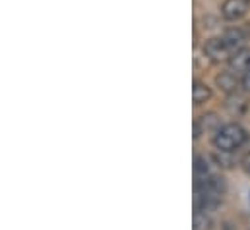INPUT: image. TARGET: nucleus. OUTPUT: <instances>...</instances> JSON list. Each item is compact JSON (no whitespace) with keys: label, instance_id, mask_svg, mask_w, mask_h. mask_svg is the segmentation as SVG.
<instances>
[{"label":"nucleus","instance_id":"6e6552de","mask_svg":"<svg viewBox=\"0 0 250 230\" xmlns=\"http://www.w3.org/2000/svg\"><path fill=\"white\" fill-rule=\"evenodd\" d=\"M223 39H225V43H227V47L231 49L233 55H235L237 51L245 49V47H243V45H245V35H243V31H239V29H229V31H225V33H223Z\"/></svg>","mask_w":250,"mask_h":230},{"label":"nucleus","instance_id":"423d86ee","mask_svg":"<svg viewBox=\"0 0 250 230\" xmlns=\"http://www.w3.org/2000/svg\"><path fill=\"white\" fill-rule=\"evenodd\" d=\"M215 81H217V85L225 91V93H237V87H239V79H237V76H235V72L231 70V72H221L217 77H215Z\"/></svg>","mask_w":250,"mask_h":230},{"label":"nucleus","instance_id":"f8f14e48","mask_svg":"<svg viewBox=\"0 0 250 230\" xmlns=\"http://www.w3.org/2000/svg\"><path fill=\"white\" fill-rule=\"evenodd\" d=\"M241 167H243V171L250 176V151L243 157V161H241Z\"/></svg>","mask_w":250,"mask_h":230},{"label":"nucleus","instance_id":"20e7f679","mask_svg":"<svg viewBox=\"0 0 250 230\" xmlns=\"http://www.w3.org/2000/svg\"><path fill=\"white\" fill-rule=\"evenodd\" d=\"M221 128V122H219V118L215 113H208V115H202L196 122H194V137L198 139L202 134H206V132H217Z\"/></svg>","mask_w":250,"mask_h":230},{"label":"nucleus","instance_id":"0eeeda50","mask_svg":"<svg viewBox=\"0 0 250 230\" xmlns=\"http://www.w3.org/2000/svg\"><path fill=\"white\" fill-rule=\"evenodd\" d=\"M227 111L231 113L233 116H241L247 113V109H249V101H247V97H241V95H237V93H231V97L227 99Z\"/></svg>","mask_w":250,"mask_h":230},{"label":"nucleus","instance_id":"4468645a","mask_svg":"<svg viewBox=\"0 0 250 230\" xmlns=\"http://www.w3.org/2000/svg\"><path fill=\"white\" fill-rule=\"evenodd\" d=\"M249 201H250V193H249Z\"/></svg>","mask_w":250,"mask_h":230},{"label":"nucleus","instance_id":"ddd939ff","mask_svg":"<svg viewBox=\"0 0 250 230\" xmlns=\"http://www.w3.org/2000/svg\"><path fill=\"white\" fill-rule=\"evenodd\" d=\"M241 85L245 87V91H249L250 93V70L249 72H245V76H243V79H241Z\"/></svg>","mask_w":250,"mask_h":230},{"label":"nucleus","instance_id":"f03ea898","mask_svg":"<svg viewBox=\"0 0 250 230\" xmlns=\"http://www.w3.org/2000/svg\"><path fill=\"white\" fill-rule=\"evenodd\" d=\"M204 55L209 58L211 62H229V58L233 57V53L227 47V43H225L223 37H213V39L206 41Z\"/></svg>","mask_w":250,"mask_h":230},{"label":"nucleus","instance_id":"7ed1b4c3","mask_svg":"<svg viewBox=\"0 0 250 230\" xmlns=\"http://www.w3.org/2000/svg\"><path fill=\"white\" fill-rule=\"evenodd\" d=\"M249 10V0H225L221 6V14L229 21L241 19Z\"/></svg>","mask_w":250,"mask_h":230},{"label":"nucleus","instance_id":"9b49d317","mask_svg":"<svg viewBox=\"0 0 250 230\" xmlns=\"http://www.w3.org/2000/svg\"><path fill=\"white\" fill-rule=\"evenodd\" d=\"M211 227H213V221L208 215V211L196 209L194 211V230H211Z\"/></svg>","mask_w":250,"mask_h":230},{"label":"nucleus","instance_id":"39448f33","mask_svg":"<svg viewBox=\"0 0 250 230\" xmlns=\"http://www.w3.org/2000/svg\"><path fill=\"white\" fill-rule=\"evenodd\" d=\"M229 66L233 72H249L250 70V49H241L229 58Z\"/></svg>","mask_w":250,"mask_h":230},{"label":"nucleus","instance_id":"9d476101","mask_svg":"<svg viewBox=\"0 0 250 230\" xmlns=\"http://www.w3.org/2000/svg\"><path fill=\"white\" fill-rule=\"evenodd\" d=\"M211 165H209V161L206 159V157H196L194 159V178H196V182H202V180H206V178H209L211 176Z\"/></svg>","mask_w":250,"mask_h":230},{"label":"nucleus","instance_id":"f257e3e1","mask_svg":"<svg viewBox=\"0 0 250 230\" xmlns=\"http://www.w3.org/2000/svg\"><path fill=\"white\" fill-rule=\"evenodd\" d=\"M245 141H247V130L237 122H229L221 126L213 137V145L217 147V151L223 153H235L239 147H243Z\"/></svg>","mask_w":250,"mask_h":230},{"label":"nucleus","instance_id":"1a4fd4ad","mask_svg":"<svg viewBox=\"0 0 250 230\" xmlns=\"http://www.w3.org/2000/svg\"><path fill=\"white\" fill-rule=\"evenodd\" d=\"M211 99V89L204 83V81H194V87H192V101L196 107L208 103Z\"/></svg>","mask_w":250,"mask_h":230}]
</instances>
